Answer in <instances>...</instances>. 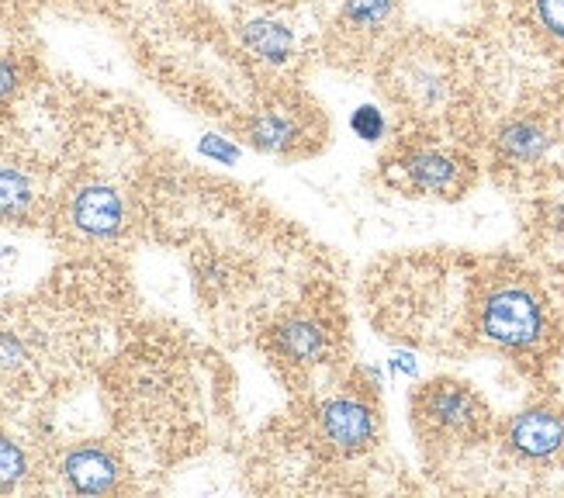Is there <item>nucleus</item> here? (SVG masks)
<instances>
[{
	"mask_svg": "<svg viewBox=\"0 0 564 498\" xmlns=\"http://www.w3.org/2000/svg\"><path fill=\"white\" fill-rule=\"evenodd\" d=\"M551 333V312L544 294L523 273H502L488 278L478 294L475 312V336L492 343L499 350L523 354L541 346Z\"/></svg>",
	"mask_w": 564,
	"mask_h": 498,
	"instance_id": "nucleus-1",
	"label": "nucleus"
},
{
	"mask_svg": "<svg viewBox=\"0 0 564 498\" xmlns=\"http://www.w3.org/2000/svg\"><path fill=\"white\" fill-rule=\"evenodd\" d=\"M412 415L430 443H481L492 430V419H488L478 391L451 378L430 381L415 394Z\"/></svg>",
	"mask_w": 564,
	"mask_h": 498,
	"instance_id": "nucleus-2",
	"label": "nucleus"
},
{
	"mask_svg": "<svg viewBox=\"0 0 564 498\" xmlns=\"http://www.w3.org/2000/svg\"><path fill=\"white\" fill-rule=\"evenodd\" d=\"M502 451L527 470H551L564 457V409L530 405L502 430Z\"/></svg>",
	"mask_w": 564,
	"mask_h": 498,
	"instance_id": "nucleus-3",
	"label": "nucleus"
},
{
	"mask_svg": "<svg viewBox=\"0 0 564 498\" xmlns=\"http://www.w3.org/2000/svg\"><path fill=\"white\" fill-rule=\"evenodd\" d=\"M318 433L333 446V451L357 457L364 451H371L378 443V415L375 409L360 402V398H329L318 409Z\"/></svg>",
	"mask_w": 564,
	"mask_h": 498,
	"instance_id": "nucleus-4",
	"label": "nucleus"
},
{
	"mask_svg": "<svg viewBox=\"0 0 564 498\" xmlns=\"http://www.w3.org/2000/svg\"><path fill=\"white\" fill-rule=\"evenodd\" d=\"M402 170L409 187L426 197H460L468 187V163L440 149H415L402 160Z\"/></svg>",
	"mask_w": 564,
	"mask_h": 498,
	"instance_id": "nucleus-5",
	"label": "nucleus"
},
{
	"mask_svg": "<svg viewBox=\"0 0 564 498\" xmlns=\"http://www.w3.org/2000/svg\"><path fill=\"white\" fill-rule=\"evenodd\" d=\"M329 346H333V333L318 315H294L278 329V354L288 364L315 367L329 357Z\"/></svg>",
	"mask_w": 564,
	"mask_h": 498,
	"instance_id": "nucleus-6",
	"label": "nucleus"
},
{
	"mask_svg": "<svg viewBox=\"0 0 564 498\" xmlns=\"http://www.w3.org/2000/svg\"><path fill=\"white\" fill-rule=\"evenodd\" d=\"M551 132L536 118H512L496 132L499 156L512 166H536L551 153Z\"/></svg>",
	"mask_w": 564,
	"mask_h": 498,
	"instance_id": "nucleus-7",
	"label": "nucleus"
},
{
	"mask_svg": "<svg viewBox=\"0 0 564 498\" xmlns=\"http://www.w3.org/2000/svg\"><path fill=\"white\" fill-rule=\"evenodd\" d=\"M121 218H126V208H121V197L111 187H87L77 194V202H73V226L87 236L118 232Z\"/></svg>",
	"mask_w": 564,
	"mask_h": 498,
	"instance_id": "nucleus-8",
	"label": "nucleus"
},
{
	"mask_svg": "<svg viewBox=\"0 0 564 498\" xmlns=\"http://www.w3.org/2000/svg\"><path fill=\"white\" fill-rule=\"evenodd\" d=\"M63 475L73 485V491L101 495L118 485V464L105 451H97V446H84V451H73L66 457Z\"/></svg>",
	"mask_w": 564,
	"mask_h": 498,
	"instance_id": "nucleus-9",
	"label": "nucleus"
},
{
	"mask_svg": "<svg viewBox=\"0 0 564 498\" xmlns=\"http://www.w3.org/2000/svg\"><path fill=\"white\" fill-rule=\"evenodd\" d=\"M242 42L267 63H284L294 48V35L278 21H250L247 29H242Z\"/></svg>",
	"mask_w": 564,
	"mask_h": 498,
	"instance_id": "nucleus-10",
	"label": "nucleus"
},
{
	"mask_svg": "<svg viewBox=\"0 0 564 498\" xmlns=\"http://www.w3.org/2000/svg\"><path fill=\"white\" fill-rule=\"evenodd\" d=\"M250 139L257 149H267V153H284V149L299 142V124L281 115H260L250 129Z\"/></svg>",
	"mask_w": 564,
	"mask_h": 498,
	"instance_id": "nucleus-11",
	"label": "nucleus"
},
{
	"mask_svg": "<svg viewBox=\"0 0 564 498\" xmlns=\"http://www.w3.org/2000/svg\"><path fill=\"white\" fill-rule=\"evenodd\" d=\"M32 205V184L21 170L0 166V221L18 218Z\"/></svg>",
	"mask_w": 564,
	"mask_h": 498,
	"instance_id": "nucleus-12",
	"label": "nucleus"
},
{
	"mask_svg": "<svg viewBox=\"0 0 564 498\" xmlns=\"http://www.w3.org/2000/svg\"><path fill=\"white\" fill-rule=\"evenodd\" d=\"M395 14V0H347V18L357 29H381Z\"/></svg>",
	"mask_w": 564,
	"mask_h": 498,
	"instance_id": "nucleus-13",
	"label": "nucleus"
},
{
	"mask_svg": "<svg viewBox=\"0 0 564 498\" xmlns=\"http://www.w3.org/2000/svg\"><path fill=\"white\" fill-rule=\"evenodd\" d=\"M24 454H21V446L11 443L8 436H0V491H8L14 488L21 478H24Z\"/></svg>",
	"mask_w": 564,
	"mask_h": 498,
	"instance_id": "nucleus-14",
	"label": "nucleus"
},
{
	"mask_svg": "<svg viewBox=\"0 0 564 498\" xmlns=\"http://www.w3.org/2000/svg\"><path fill=\"white\" fill-rule=\"evenodd\" d=\"M354 132L364 139V142H378L381 139V132H384V118H381V111L375 108V105H364V108H357V115H354Z\"/></svg>",
	"mask_w": 564,
	"mask_h": 498,
	"instance_id": "nucleus-15",
	"label": "nucleus"
},
{
	"mask_svg": "<svg viewBox=\"0 0 564 498\" xmlns=\"http://www.w3.org/2000/svg\"><path fill=\"white\" fill-rule=\"evenodd\" d=\"M24 367V346L18 336L11 333H0V378H8V374H18Z\"/></svg>",
	"mask_w": 564,
	"mask_h": 498,
	"instance_id": "nucleus-16",
	"label": "nucleus"
},
{
	"mask_svg": "<svg viewBox=\"0 0 564 498\" xmlns=\"http://www.w3.org/2000/svg\"><path fill=\"white\" fill-rule=\"evenodd\" d=\"M536 4V18H541L544 29L564 42V0H533Z\"/></svg>",
	"mask_w": 564,
	"mask_h": 498,
	"instance_id": "nucleus-17",
	"label": "nucleus"
},
{
	"mask_svg": "<svg viewBox=\"0 0 564 498\" xmlns=\"http://www.w3.org/2000/svg\"><path fill=\"white\" fill-rule=\"evenodd\" d=\"M202 153L212 156V160H218V163H226V166L239 160V149L232 142H226V139H218V136H205L202 139Z\"/></svg>",
	"mask_w": 564,
	"mask_h": 498,
	"instance_id": "nucleus-18",
	"label": "nucleus"
},
{
	"mask_svg": "<svg viewBox=\"0 0 564 498\" xmlns=\"http://www.w3.org/2000/svg\"><path fill=\"white\" fill-rule=\"evenodd\" d=\"M14 87H18V73H14V66L0 63V101H4V97H11Z\"/></svg>",
	"mask_w": 564,
	"mask_h": 498,
	"instance_id": "nucleus-19",
	"label": "nucleus"
},
{
	"mask_svg": "<svg viewBox=\"0 0 564 498\" xmlns=\"http://www.w3.org/2000/svg\"><path fill=\"white\" fill-rule=\"evenodd\" d=\"M395 370H405V374H415V364H412V357H395Z\"/></svg>",
	"mask_w": 564,
	"mask_h": 498,
	"instance_id": "nucleus-20",
	"label": "nucleus"
}]
</instances>
